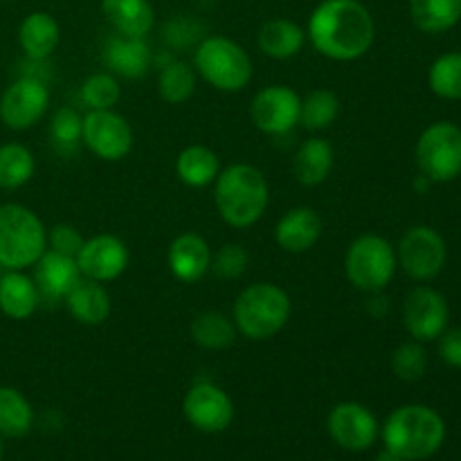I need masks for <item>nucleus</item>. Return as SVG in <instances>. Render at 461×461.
I'll return each instance as SVG.
<instances>
[{"instance_id": "obj_1", "label": "nucleus", "mask_w": 461, "mask_h": 461, "mask_svg": "<svg viewBox=\"0 0 461 461\" xmlns=\"http://www.w3.org/2000/svg\"><path fill=\"white\" fill-rule=\"evenodd\" d=\"M306 34L322 57L347 63L372 50L376 25L360 0H322L311 12Z\"/></svg>"}, {"instance_id": "obj_2", "label": "nucleus", "mask_w": 461, "mask_h": 461, "mask_svg": "<svg viewBox=\"0 0 461 461\" xmlns=\"http://www.w3.org/2000/svg\"><path fill=\"white\" fill-rule=\"evenodd\" d=\"M268 201V180L257 167L237 162L221 169V174L216 176L214 205L230 228H252L266 214Z\"/></svg>"}, {"instance_id": "obj_3", "label": "nucleus", "mask_w": 461, "mask_h": 461, "mask_svg": "<svg viewBox=\"0 0 461 461\" xmlns=\"http://www.w3.org/2000/svg\"><path fill=\"white\" fill-rule=\"evenodd\" d=\"M446 439L444 419L428 405H403L383 426L385 448L405 461L432 457Z\"/></svg>"}, {"instance_id": "obj_4", "label": "nucleus", "mask_w": 461, "mask_h": 461, "mask_svg": "<svg viewBox=\"0 0 461 461\" xmlns=\"http://www.w3.org/2000/svg\"><path fill=\"white\" fill-rule=\"evenodd\" d=\"M291 295L273 282H257L243 288L234 300L232 320L248 340H270L291 320Z\"/></svg>"}, {"instance_id": "obj_5", "label": "nucleus", "mask_w": 461, "mask_h": 461, "mask_svg": "<svg viewBox=\"0 0 461 461\" xmlns=\"http://www.w3.org/2000/svg\"><path fill=\"white\" fill-rule=\"evenodd\" d=\"M48 250L43 221L21 203L0 205V266L5 270H27Z\"/></svg>"}, {"instance_id": "obj_6", "label": "nucleus", "mask_w": 461, "mask_h": 461, "mask_svg": "<svg viewBox=\"0 0 461 461\" xmlns=\"http://www.w3.org/2000/svg\"><path fill=\"white\" fill-rule=\"evenodd\" d=\"M194 70L221 93H241L252 81V59L228 36H207L194 52Z\"/></svg>"}, {"instance_id": "obj_7", "label": "nucleus", "mask_w": 461, "mask_h": 461, "mask_svg": "<svg viewBox=\"0 0 461 461\" xmlns=\"http://www.w3.org/2000/svg\"><path fill=\"white\" fill-rule=\"evenodd\" d=\"M399 259L396 250L385 237L378 234H360L354 239L345 255L347 279L358 291L376 295L383 293L394 279Z\"/></svg>"}, {"instance_id": "obj_8", "label": "nucleus", "mask_w": 461, "mask_h": 461, "mask_svg": "<svg viewBox=\"0 0 461 461\" xmlns=\"http://www.w3.org/2000/svg\"><path fill=\"white\" fill-rule=\"evenodd\" d=\"M417 165L430 183H450L461 176V129L453 122L428 126L417 142Z\"/></svg>"}, {"instance_id": "obj_9", "label": "nucleus", "mask_w": 461, "mask_h": 461, "mask_svg": "<svg viewBox=\"0 0 461 461\" xmlns=\"http://www.w3.org/2000/svg\"><path fill=\"white\" fill-rule=\"evenodd\" d=\"M446 257V241L435 228L430 225H414L401 237L396 259L403 268L405 275H410L417 282H430L444 270Z\"/></svg>"}, {"instance_id": "obj_10", "label": "nucleus", "mask_w": 461, "mask_h": 461, "mask_svg": "<svg viewBox=\"0 0 461 461\" xmlns=\"http://www.w3.org/2000/svg\"><path fill=\"white\" fill-rule=\"evenodd\" d=\"M81 144H86L93 156L106 162H120L133 149V129L120 113L88 111L84 117Z\"/></svg>"}, {"instance_id": "obj_11", "label": "nucleus", "mask_w": 461, "mask_h": 461, "mask_svg": "<svg viewBox=\"0 0 461 461\" xmlns=\"http://www.w3.org/2000/svg\"><path fill=\"white\" fill-rule=\"evenodd\" d=\"M50 108V88L39 77H21L0 97V122L12 131H27L43 120Z\"/></svg>"}, {"instance_id": "obj_12", "label": "nucleus", "mask_w": 461, "mask_h": 461, "mask_svg": "<svg viewBox=\"0 0 461 461\" xmlns=\"http://www.w3.org/2000/svg\"><path fill=\"white\" fill-rule=\"evenodd\" d=\"M302 97L293 88L273 84L261 88L250 102V120L261 133L286 135L300 126Z\"/></svg>"}, {"instance_id": "obj_13", "label": "nucleus", "mask_w": 461, "mask_h": 461, "mask_svg": "<svg viewBox=\"0 0 461 461\" xmlns=\"http://www.w3.org/2000/svg\"><path fill=\"white\" fill-rule=\"evenodd\" d=\"M448 302L430 286H417L410 291L403 304L405 331L419 342L437 340L448 327Z\"/></svg>"}, {"instance_id": "obj_14", "label": "nucleus", "mask_w": 461, "mask_h": 461, "mask_svg": "<svg viewBox=\"0 0 461 461\" xmlns=\"http://www.w3.org/2000/svg\"><path fill=\"white\" fill-rule=\"evenodd\" d=\"M183 412L196 430L216 435L228 430L234 419V403L228 392L214 383H196L187 390L183 401Z\"/></svg>"}, {"instance_id": "obj_15", "label": "nucleus", "mask_w": 461, "mask_h": 461, "mask_svg": "<svg viewBox=\"0 0 461 461\" xmlns=\"http://www.w3.org/2000/svg\"><path fill=\"white\" fill-rule=\"evenodd\" d=\"M129 248L115 234H95L86 239L77 255L81 277L93 279V282L106 284L115 282L129 268Z\"/></svg>"}, {"instance_id": "obj_16", "label": "nucleus", "mask_w": 461, "mask_h": 461, "mask_svg": "<svg viewBox=\"0 0 461 461\" xmlns=\"http://www.w3.org/2000/svg\"><path fill=\"white\" fill-rule=\"evenodd\" d=\"M329 437L336 441L340 448L360 453V450L372 448L378 437V421L365 405L347 401L336 405L329 414Z\"/></svg>"}, {"instance_id": "obj_17", "label": "nucleus", "mask_w": 461, "mask_h": 461, "mask_svg": "<svg viewBox=\"0 0 461 461\" xmlns=\"http://www.w3.org/2000/svg\"><path fill=\"white\" fill-rule=\"evenodd\" d=\"M322 219L318 212L309 205H300L288 210L275 225V241L284 252L302 255L315 248L322 239Z\"/></svg>"}, {"instance_id": "obj_18", "label": "nucleus", "mask_w": 461, "mask_h": 461, "mask_svg": "<svg viewBox=\"0 0 461 461\" xmlns=\"http://www.w3.org/2000/svg\"><path fill=\"white\" fill-rule=\"evenodd\" d=\"M171 275L183 284H196L210 273L212 250L205 239L196 232H183L171 241L167 252Z\"/></svg>"}, {"instance_id": "obj_19", "label": "nucleus", "mask_w": 461, "mask_h": 461, "mask_svg": "<svg viewBox=\"0 0 461 461\" xmlns=\"http://www.w3.org/2000/svg\"><path fill=\"white\" fill-rule=\"evenodd\" d=\"M79 277L81 273L77 266V257L61 255L50 248L34 264V282L39 288L41 302H63L68 291L79 282Z\"/></svg>"}, {"instance_id": "obj_20", "label": "nucleus", "mask_w": 461, "mask_h": 461, "mask_svg": "<svg viewBox=\"0 0 461 461\" xmlns=\"http://www.w3.org/2000/svg\"><path fill=\"white\" fill-rule=\"evenodd\" d=\"M151 48H149L147 39H135V36H111L104 50V61H106L108 70L115 77H124V79H140L147 75L151 68Z\"/></svg>"}, {"instance_id": "obj_21", "label": "nucleus", "mask_w": 461, "mask_h": 461, "mask_svg": "<svg viewBox=\"0 0 461 461\" xmlns=\"http://www.w3.org/2000/svg\"><path fill=\"white\" fill-rule=\"evenodd\" d=\"M63 304H66L68 313L86 327H99L111 315V295L104 284L86 277H79V282L68 291Z\"/></svg>"}, {"instance_id": "obj_22", "label": "nucleus", "mask_w": 461, "mask_h": 461, "mask_svg": "<svg viewBox=\"0 0 461 461\" xmlns=\"http://www.w3.org/2000/svg\"><path fill=\"white\" fill-rule=\"evenodd\" d=\"M61 30L52 14L32 12L23 18L18 27V43L30 61H45L57 50Z\"/></svg>"}, {"instance_id": "obj_23", "label": "nucleus", "mask_w": 461, "mask_h": 461, "mask_svg": "<svg viewBox=\"0 0 461 461\" xmlns=\"http://www.w3.org/2000/svg\"><path fill=\"white\" fill-rule=\"evenodd\" d=\"M102 12L122 36L147 39L156 23L151 0H102Z\"/></svg>"}, {"instance_id": "obj_24", "label": "nucleus", "mask_w": 461, "mask_h": 461, "mask_svg": "<svg viewBox=\"0 0 461 461\" xmlns=\"http://www.w3.org/2000/svg\"><path fill=\"white\" fill-rule=\"evenodd\" d=\"M41 304L34 277L23 270H7L0 277V311L12 320H27Z\"/></svg>"}, {"instance_id": "obj_25", "label": "nucleus", "mask_w": 461, "mask_h": 461, "mask_svg": "<svg viewBox=\"0 0 461 461\" xmlns=\"http://www.w3.org/2000/svg\"><path fill=\"white\" fill-rule=\"evenodd\" d=\"M304 41L306 30H302V25H297L291 18H273V21L264 23L259 36H257L261 52L270 59H277V61H286V59L300 54V50L304 48Z\"/></svg>"}, {"instance_id": "obj_26", "label": "nucleus", "mask_w": 461, "mask_h": 461, "mask_svg": "<svg viewBox=\"0 0 461 461\" xmlns=\"http://www.w3.org/2000/svg\"><path fill=\"white\" fill-rule=\"evenodd\" d=\"M333 147L322 138H309L302 142L297 149L295 162V178L300 180L304 187H318L329 178L333 169Z\"/></svg>"}, {"instance_id": "obj_27", "label": "nucleus", "mask_w": 461, "mask_h": 461, "mask_svg": "<svg viewBox=\"0 0 461 461\" xmlns=\"http://www.w3.org/2000/svg\"><path fill=\"white\" fill-rule=\"evenodd\" d=\"M176 174L187 187H210V185H214L216 176L221 174L219 156L210 147L192 144V147L183 149L176 158Z\"/></svg>"}, {"instance_id": "obj_28", "label": "nucleus", "mask_w": 461, "mask_h": 461, "mask_svg": "<svg viewBox=\"0 0 461 461\" xmlns=\"http://www.w3.org/2000/svg\"><path fill=\"white\" fill-rule=\"evenodd\" d=\"M192 340L210 351L228 349L237 340V324L221 311H203L189 324Z\"/></svg>"}, {"instance_id": "obj_29", "label": "nucleus", "mask_w": 461, "mask_h": 461, "mask_svg": "<svg viewBox=\"0 0 461 461\" xmlns=\"http://www.w3.org/2000/svg\"><path fill=\"white\" fill-rule=\"evenodd\" d=\"M410 16L426 34H441L461 21V0H410Z\"/></svg>"}, {"instance_id": "obj_30", "label": "nucleus", "mask_w": 461, "mask_h": 461, "mask_svg": "<svg viewBox=\"0 0 461 461\" xmlns=\"http://www.w3.org/2000/svg\"><path fill=\"white\" fill-rule=\"evenodd\" d=\"M34 412L25 396L14 387H0V437L21 439L32 430Z\"/></svg>"}, {"instance_id": "obj_31", "label": "nucleus", "mask_w": 461, "mask_h": 461, "mask_svg": "<svg viewBox=\"0 0 461 461\" xmlns=\"http://www.w3.org/2000/svg\"><path fill=\"white\" fill-rule=\"evenodd\" d=\"M34 153L21 142H7L0 147V189H18L34 176Z\"/></svg>"}, {"instance_id": "obj_32", "label": "nucleus", "mask_w": 461, "mask_h": 461, "mask_svg": "<svg viewBox=\"0 0 461 461\" xmlns=\"http://www.w3.org/2000/svg\"><path fill=\"white\" fill-rule=\"evenodd\" d=\"M340 115V99L333 90L318 88L302 99L300 124L306 131H324Z\"/></svg>"}, {"instance_id": "obj_33", "label": "nucleus", "mask_w": 461, "mask_h": 461, "mask_svg": "<svg viewBox=\"0 0 461 461\" xmlns=\"http://www.w3.org/2000/svg\"><path fill=\"white\" fill-rule=\"evenodd\" d=\"M158 90L167 104H185L196 93V70L185 61H171L158 75Z\"/></svg>"}, {"instance_id": "obj_34", "label": "nucleus", "mask_w": 461, "mask_h": 461, "mask_svg": "<svg viewBox=\"0 0 461 461\" xmlns=\"http://www.w3.org/2000/svg\"><path fill=\"white\" fill-rule=\"evenodd\" d=\"M79 97L88 111H111L122 99V86L113 72H95L84 81Z\"/></svg>"}, {"instance_id": "obj_35", "label": "nucleus", "mask_w": 461, "mask_h": 461, "mask_svg": "<svg viewBox=\"0 0 461 461\" xmlns=\"http://www.w3.org/2000/svg\"><path fill=\"white\" fill-rule=\"evenodd\" d=\"M428 84L444 99H461V52L441 54L428 72Z\"/></svg>"}, {"instance_id": "obj_36", "label": "nucleus", "mask_w": 461, "mask_h": 461, "mask_svg": "<svg viewBox=\"0 0 461 461\" xmlns=\"http://www.w3.org/2000/svg\"><path fill=\"white\" fill-rule=\"evenodd\" d=\"M426 369L428 354L419 340L403 342V345L392 354V372H394L396 378H401V381H419V378H423Z\"/></svg>"}, {"instance_id": "obj_37", "label": "nucleus", "mask_w": 461, "mask_h": 461, "mask_svg": "<svg viewBox=\"0 0 461 461\" xmlns=\"http://www.w3.org/2000/svg\"><path fill=\"white\" fill-rule=\"evenodd\" d=\"M81 131H84V117L75 108H59L50 120L52 142L63 151H72L77 144H81Z\"/></svg>"}, {"instance_id": "obj_38", "label": "nucleus", "mask_w": 461, "mask_h": 461, "mask_svg": "<svg viewBox=\"0 0 461 461\" xmlns=\"http://www.w3.org/2000/svg\"><path fill=\"white\" fill-rule=\"evenodd\" d=\"M250 255L239 243H228L216 255H212V268L221 279H239L248 268Z\"/></svg>"}, {"instance_id": "obj_39", "label": "nucleus", "mask_w": 461, "mask_h": 461, "mask_svg": "<svg viewBox=\"0 0 461 461\" xmlns=\"http://www.w3.org/2000/svg\"><path fill=\"white\" fill-rule=\"evenodd\" d=\"M84 241H86V239L81 237V232L75 228V225L59 223V225H54V228L48 232L50 250L61 252V255H68V257L79 255Z\"/></svg>"}, {"instance_id": "obj_40", "label": "nucleus", "mask_w": 461, "mask_h": 461, "mask_svg": "<svg viewBox=\"0 0 461 461\" xmlns=\"http://www.w3.org/2000/svg\"><path fill=\"white\" fill-rule=\"evenodd\" d=\"M439 356L450 367L461 369V327L450 329L439 336Z\"/></svg>"}, {"instance_id": "obj_41", "label": "nucleus", "mask_w": 461, "mask_h": 461, "mask_svg": "<svg viewBox=\"0 0 461 461\" xmlns=\"http://www.w3.org/2000/svg\"><path fill=\"white\" fill-rule=\"evenodd\" d=\"M376 461H405V459L399 457V455H396V453H392L390 448H385V450H383V453H378Z\"/></svg>"}, {"instance_id": "obj_42", "label": "nucleus", "mask_w": 461, "mask_h": 461, "mask_svg": "<svg viewBox=\"0 0 461 461\" xmlns=\"http://www.w3.org/2000/svg\"><path fill=\"white\" fill-rule=\"evenodd\" d=\"M3 455H5V446H3V439H0V461H3Z\"/></svg>"}]
</instances>
